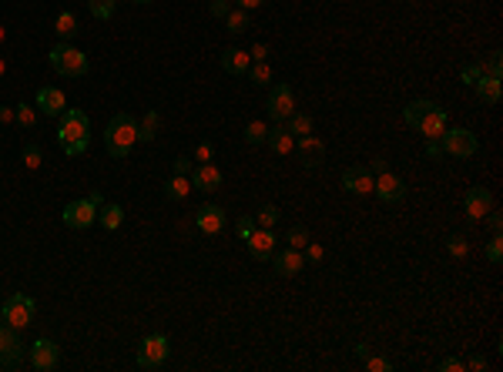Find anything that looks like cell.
Segmentation results:
<instances>
[{"instance_id": "cell-19", "label": "cell", "mask_w": 503, "mask_h": 372, "mask_svg": "<svg viewBox=\"0 0 503 372\" xmlns=\"http://www.w3.org/2000/svg\"><path fill=\"white\" fill-rule=\"evenodd\" d=\"M37 108H41L44 114H51V118H61V114L68 111V101H64V94H61L57 87H41V91H37Z\"/></svg>"}, {"instance_id": "cell-9", "label": "cell", "mask_w": 503, "mask_h": 372, "mask_svg": "<svg viewBox=\"0 0 503 372\" xmlns=\"http://www.w3.org/2000/svg\"><path fill=\"white\" fill-rule=\"evenodd\" d=\"M295 111V94L289 84H275L268 94V118L272 121H289V114Z\"/></svg>"}, {"instance_id": "cell-32", "label": "cell", "mask_w": 503, "mask_h": 372, "mask_svg": "<svg viewBox=\"0 0 503 372\" xmlns=\"http://www.w3.org/2000/svg\"><path fill=\"white\" fill-rule=\"evenodd\" d=\"M249 78H252V84L266 87V84L272 81V70H268V64H266V61H255V64L249 68Z\"/></svg>"}, {"instance_id": "cell-52", "label": "cell", "mask_w": 503, "mask_h": 372, "mask_svg": "<svg viewBox=\"0 0 503 372\" xmlns=\"http://www.w3.org/2000/svg\"><path fill=\"white\" fill-rule=\"evenodd\" d=\"M235 4L242 7V11H255V7H262L266 0H235Z\"/></svg>"}, {"instance_id": "cell-22", "label": "cell", "mask_w": 503, "mask_h": 372, "mask_svg": "<svg viewBox=\"0 0 503 372\" xmlns=\"http://www.w3.org/2000/svg\"><path fill=\"white\" fill-rule=\"evenodd\" d=\"M473 87H476V97H480L483 104H500V78L480 74Z\"/></svg>"}, {"instance_id": "cell-43", "label": "cell", "mask_w": 503, "mask_h": 372, "mask_svg": "<svg viewBox=\"0 0 503 372\" xmlns=\"http://www.w3.org/2000/svg\"><path fill=\"white\" fill-rule=\"evenodd\" d=\"M211 17H228V11H232V0H211Z\"/></svg>"}, {"instance_id": "cell-58", "label": "cell", "mask_w": 503, "mask_h": 372, "mask_svg": "<svg viewBox=\"0 0 503 372\" xmlns=\"http://www.w3.org/2000/svg\"><path fill=\"white\" fill-rule=\"evenodd\" d=\"M4 70H7V68H4V61H0V78H4Z\"/></svg>"}, {"instance_id": "cell-1", "label": "cell", "mask_w": 503, "mask_h": 372, "mask_svg": "<svg viewBox=\"0 0 503 372\" xmlns=\"http://www.w3.org/2000/svg\"><path fill=\"white\" fill-rule=\"evenodd\" d=\"M57 138H61V148L68 154H84L87 151V141H91L87 114L77 108H68L61 114V124H57Z\"/></svg>"}, {"instance_id": "cell-11", "label": "cell", "mask_w": 503, "mask_h": 372, "mask_svg": "<svg viewBox=\"0 0 503 372\" xmlns=\"http://www.w3.org/2000/svg\"><path fill=\"white\" fill-rule=\"evenodd\" d=\"M272 265H275V272L285 278H292L302 272V265H306V259H302V252L299 248H282V252H272Z\"/></svg>"}, {"instance_id": "cell-48", "label": "cell", "mask_w": 503, "mask_h": 372, "mask_svg": "<svg viewBox=\"0 0 503 372\" xmlns=\"http://www.w3.org/2000/svg\"><path fill=\"white\" fill-rule=\"evenodd\" d=\"M463 366H466V369H473V372H483V369H487V359H483V356H470V362H463Z\"/></svg>"}, {"instance_id": "cell-25", "label": "cell", "mask_w": 503, "mask_h": 372, "mask_svg": "<svg viewBox=\"0 0 503 372\" xmlns=\"http://www.w3.org/2000/svg\"><path fill=\"white\" fill-rule=\"evenodd\" d=\"M98 221L108 228V232H114V228H121V221H125V208L121 205H101L98 208Z\"/></svg>"}, {"instance_id": "cell-31", "label": "cell", "mask_w": 503, "mask_h": 372, "mask_svg": "<svg viewBox=\"0 0 503 372\" xmlns=\"http://www.w3.org/2000/svg\"><path fill=\"white\" fill-rule=\"evenodd\" d=\"M266 135H268L266 121H252L249 128H245V141H249V144H266Z\"/></svg>"}, {"instance_id": "cell-20", "label": "cell", "mask_w": 503, "mask_h": 372, "mask_svg": "<svg viewBox=\"0 0 503 372\" xmlns=\"http://www.w3.org/2000/svg\"><path fill=\"white\" fill-rule=\"evenodd\" d=\"M266 144H268V148H272L275 154H279V158H285V154L295 151V138L289 135V131H285V124H275V128H268Z\"/></svg>"}, {"instance_id": "cell-14", "label": "cell", "mask_w": 503, "mask_h": 372, "mask_svg": "<svg viewBox=\"0 0 503 372\" xmlns=\"http://www.w3.org/2000/svg\"><path fill=\"white\" fill-rule=\"evenodd\" d=\"M373 171H369V168H346V171H342V188H346V192H352V194H369L373 192Z\"/></svg>"}, {"instance_id": "cell-21", "label": "cell", "mask_w": 503, "mask_h": 372, "mask_svg": "<svg viewBox=\"0 0 503 372\" xmlns=\"http://www.w3.org/2000/svg\"><path fill=\"white\" fill-rule=\"evenodd\" d=\"M222 68L228 70V74H249V68H252V57L245 54V51H238V47H225L222 51Z\"/></svg>"}, {"instance_id": "cell-54", "label": "cell", "mask_w": 503, "mask_h": 372, "mask_svg": "<svg viewBox=\"0 0 503 372\" xmlns=\"http://www.w3.org/2000/svg\"><path fill=\"white\" fill-rule=\"evenodd\" d=\"M309 248V259H312V262H319V259H322V248L319 245H306Z\"/></svg>"}, {"instance_id": "cell-50", "label": "cell", "mask_w": 503, "mask_h": 372, "mask_svg": "<svg viewBox=\"0 0 503 372\" xmlns=\"http://www.w3.org/2000/svg\"><path fill=\"white\" fill-rule=\"evenodd\" d=\"M249 57H252V61H266V57H268V47H266V44H255V47L249 51Z\"/></svg>"}, {"instance_id": "cell-6", "label": "cell", "mask_w": 503, "mask_h": 372, "mask_svg": "<svg viewBox=\"0 0 503 372\" xmlns=\"http://www.w3.org/2000/svg\"><path fill=\"white\" fill-rule=\"evenodd\" d=\"M4 322L11 326V329H24L34 322V302H30V295H11L7 302H4Z\"/></svg>"}, {"instance_id": "cell-56", "label": "cell", "mask_w": 503, "mask_h": 372, "mask_svg": "<svg viewBox=\"0 0 503 372\" xmlns=\"http://www.w3.org/2000/svg\"><path fill=\"white\" fill-rule=\"evenodd\" d=\"M4 37H7V30H4V27H0V41H4Z\"/></svg>"}, {"instance_id": "cell-35", "label": "cell", "mask_w": 503, "mask_h": 372, "mask_svg": "<svg viewBox=\"0 0 503 372\" xmlns=\"http://www.w3.org/2000/svg\"><path fill=\"white\" fill-rule=\"evenodd\" d=\"M255 218H259V225H262V228H272V225H275L282 215H279V208H275V205H262Z\"/></svg>"}, {"instance_id": "cell-13", "label": "cell", "mask_w": 503, "mask_h": 372, "mask_svg": "<svg viewBox=\"0 0 503 372\" xmlns=\"http://www.w3.org/2000/svg\"><path fill=\"white\" fill-rule=\"evenodd\" d=\"M463 208H466V218L470 221H480L490 208H493V194H490L487 188H470L466 198H463Z\"/></svg>"}, {"instance_id": "cell-55", "label": "cell", "mask_w": 503, "mask_h": 372, "mask_svg": "<svg viewBox=\"0 0 503 372\" xmlns=\"http://www.w3.org/2000/svg\"><path fill=\"white\" fill-rule=\"evenodd\" d=\"M373 171H376V175L379 171H386V158H373Z\"/></svg>"}, {"instance_id": "cell-49", "label": "cell", "mask_w": 503, "mask_h": 372, "mask_svg": "<svg viewBox=\"0 0 503 372\" xmlns=\"http://www.w3.org/2000/svg\"><path fill=\"white\" fill-rule=\"evenodd\" d=\"M192 171V158H175V175H188Z\"/></svg>"}, {"instance_id": "cell-51", "label": "cell", "mask_w": 503, "mask_h": 372, "mask_svg": "<svg viewBox=\"0 0 503 372\" xmlns=\"http://www.w3.org/2000/svg\"><path fill=\"white\" fill-rule=\"evenodd\" d=\"M426 154H430V158L443 154V148H440V141H436V138H426Z\"/></svg>"}, {"instance_id": "cell-28", "label": "cell", "mask_w": 503, "mask_h": 372, "mask_svg": "<svg viewBox=\"0 0 503 372\" xmlns=\"http://www.w3.org/2000/svg\"><path fill=\"white\" fill-rule=\"evenodd\" d=\"M158 124H161L158 111H148V114L141 118V124H138V141H154L158 138Z\"/></svg>"}, {"instance_id": "cell-10", "label": "cell", "mask_w": 503, "mask_h": 372, "mask_svg": "<svg viewBox=\"0 0 503 372\" xmlns=\"http://www.w3.org/2000/svg\"><path fill=\"white\" fill-rule=\"evenodd\" d=\"M373 192L383 198V202H390V205H396V202H403L406 198V185L399 175H392L390 168L386 171H379V178L373 181Z\"/></svg>"}, {"instance_id": "cell-12", "label": "cell", "mask_w": 503, "mask_h": 372, "mask_svg": "<svg viewBox=\"0 0 503 372\" xmlns=\"http://www.w3.org/2000/svg\"><path fill=\"white\" fill-rule=\"evenodd\" d=\"M30 366L37 372H51L57 366V345L51 339H37L30 345Z\"/></svg>"}, {"instance_id": "cell-26", "label": "cell", "mask_w": 503, "mask_h": 372, "mask_svg": "<svg viewBox=\"0 0 503 372\" xmlns=\"http://www.w3.org/2000/svg\"><path fill=\"white\" fill-rule=\"evenodd\" d=\"M285 131H289V135H299V138H306V135H312V118H309V114H299V111H292V114H289V121H285Z\"/></svg>"}, {"instance_id": "cell-37", "label": "cell", "mask_w": 503, "mask_h": 372, "mask_svg": "<svg viewBox=\"0 0 503 372\" xmlns=\"http://www.w3.org/2000/svg\"><path fill=\"white\" fill-rule=\"evenodd\" d=\"M447 248H449V255H453V259H466V252H470V245H466V238H463V235H453Z\"/></svg>"}, {"instance_id": "cell-34", "label": "cell", "mask_w": 503, "mask_h": 372, "mask_svg": "<svg viewBox=\"0 0 503 372\" xmlns=\"http://www.w3.org/2000/svg\"><path fill=\"white\" fill-rule=\"evenodd\" d=\"M285 238H289V248H306V245H309V232H306V225H292Z\"/></svg>"}, {"instance_id": "cell-44", "label": "cell", "mask_w": 503, "mask_h": 372, "mask_svg": "<svg viewBox=\"0 0 503 372\" xmlns=\"http://www.w3.org/2000/svg\"><path fill=\"white\" fill-rule=\"evenodd\" d=\"M463 369H466V366H463V359H457V356H449L440 362V372H463Z\"/></svg>"}, {"instance_id": "cell-8", "label": "cell", "mask_w": 503, "mask_h": 372, "mask_svg": "<svg viewBox=\"0 0 503 372\" xmlns=\"http://www.w3.org/2000/svg\"><path fill=\"white\" fill-rule=\"evenodd\" d=\"M168 352H171V345H168V339L165 335H148L144 342H141V349H138V366L141 369H158L161 362L168 359Z\"/></svg>"}, {"instance_id": "cell-17", "label": "cell", "mask_w": 503, "mask_h": 372, "mask_svg": "<svg viewBox=\"0 0 503 372\" xmlns=\"http://www.w3.org/2000/svg\"><path fill=\"white\" fill-rule=\"evenodd\" d=\"M195 221H198V228L205 235H218L225 228V211L218 205H201L198 208V215H195Z\"/></svg>"}, {"instance_id": "cell-33", "label": "cell", "mask_w": 503, "mask_h": 372, "mask_svg": "<svg viewBox=\"0 0 503 372\" xmlns=\"http://www.w3.org/2000/svg\"><path fill=\"white\" fill-rule=\"evenodd\" d=\"M114 4H118V0H87L91 14L98 17V20H108V17L114 14Z\"/></svg>"}, {"instance_id": "cell-18", "label": "cell", "mask_w": 503, "mask_h": 372, "mask_svg": "<svg viewBox=\"0 0 503 372\" xmlns=\"http://www.w3.org/2000/svg\"><path fill=\"white\" fill-rule=\"evenodd\" d=\"M192 188H198V192H215V188H222V171L211 165H198L195 171H192Z\"/></svg>"}, {"instance_id": "cell-15", "label": "cell", "mask_w": 503, "mask_h": 372, "mask_svg": "<svg viewBox=\"0 0 503 372\" xmlns=\"http://www.w3.org/2000/svg\"><path fill=\"white\" fill-rule=\"evenodd\" d=\"M245 242H249L252 259H259V262H268L272 252H275V235H272V228H259V232H252Z\"/></svg>"}, {"instance_id": "cell-45", "label": "cell", "mask_w": 503, "mask_h": 372, "mask_svg": "<svg viewBox=\"0 0 503 372\" xmlns=\"http://www.w3.org/2000/svg\"><path fill=\"white\" fill-rule=\"evenodd\" d=\"M480 74H483V64H466V68H463V81L476 84V78H480Z\"/></svg>"}, {"instance_id": "cell-3", "label": "cell", "mask_w": 503, "mask_h": 372, "mask_svg": "<svg viewBox=\"0 0 503 372\" xmlns=\"http://www.w3.org/2000/svg\"><path fill=\"white\" fill-rule=\"evenodd\" d=\"M51 68L61 74V78H84L87 74V57L70 47V44H54L51 51Z\"/></svg>"}, {"instance_id": "cell-57", "label": "cell", "mask_w": 503, "mask_h": 372, "mask_svg": "<svg viewBox=\"0 0 503 372\" xmlns=\"http://www.w3.org/2000/svg\"><path fill=\"white\" fill-rule=\"evenodd\" d=\"M131 4H151V0H131Z\"/></svg>"}, {"instance_id": "cell-46", "label": "cell", "mask_w": 503, "mask_h": 372, "mask_svg": "<svg viewBox=\"0 0 503 372\" xmlns=\"http://www.w3.org/2000/svg\"><path fill=\"white\" fill-rule=\"evenodd\" d=\"M252 232H255V221H252V218H242V221H238V238H242V242H245Z\"/></svg>"}, {"instance_id": "cell-23", "label": "cell", "mask_w": 503, "mask_h": 372, "mask_svg": "<svg viewBox=\"0 0 503 372\" xmlns=\"http://www.w3.org/2000/svg\"><path fill=\"white\" fill-rule=\"evenodd\" d=\"M416 131H423L426 138H440V135L447 131V111H443V108H433L430 114H426V118H423V121H419Z\"/></svg>"}, {"instance_id": "cell-53", "label": "cell", "mask_w": 503, "mask_h": 372, "mask_svg": "<svg viewBox=\"0 0 503 372\" xmlns=\"http://www.w3.org/2000/svg\"><path fill=\"white\" fill-rule=\"evenodd\" d=\"M14 121V111L11 108H0V124H11Z\"/></svg>"}, {"instance_id": "cell-24", "label": "cell", "mask_w": 503, "mask_h": 372, "mask_svg": "<svg viewBox=\"0 0 503 372\" xmlns=\"http://www.w3.org/2000/svg\"><path fill=\"white\" fill-rule=\"evenodd\" d=\"M436 104L433 101H413V104H406V111H403V121L409 124V128H419V121L433 111Z\"/></svg>"}, {"instance_id": "cell-29", "label": "cell", "mask_w": 503, "mask_h": 372, "mask_svg": "<svg viewBox=\"0 0 503 372\" xmlns=\"http://www.w3.org/2000/svg\"><path fill=\"white\" fill-rule=\"evenodd\" d=\"M188 175H175V178L165 185V198H171V202H182V198H188Z\"/></svg>"}, {"instance_id": "cell-42", "label": "cell", "mask_w": 503, "mask_h": 372, "mask_svg": "<svg viewBox=\"0 0 503 372\" xmlns=\"http://www.w3.org/2000/svg\"><path fill=\"white\" fill-rule=\"evenodd\" d=\"M211 154H215V148H211L209 141H201V144L195 148V161H198V165H209V161H211Z\"/></svg>"}, {"instance_id": "cell-39", "label": "cell", "mask_w": 503, "mask_h": 372, "mask_svg": "<svg viewBox=\"0 0 503 372\" xmlns=\"http://www.w3.org/2000/svg\"><path fill=\"white\" fill-rule=\"evenodd\" d=\"M366 369L369 372H392L390 359H379V356H366Z\"/></svg>"}, {"instance_id": "cell-41", "label": "cell", "mask_w": 503, "mask_h": 372, "mask_svg": "<svg viewBox=\"0 0 503 372\" xmlns=\"http://www.w3.org/2000/svg\"><path fill=\"white\" fill-rule=\"evenodd\" d=\"M24 165L41 168V148H37V144H27V148H24Z\"/></svg>"}, {"instance_id": "cell-16", "label": "cell", "mask_w": 503, "mask_h": 372, "mask_svg": "<svg viewBox=\"0 0 503 372\" xmlns=\"http://www.w3.org/2000/svg\"><path fill=\"white\" fill-rule=\"evenodd\" d=\"M295 151H299V161H302L306 168H319V165H322V158H325V144H322L319 138L306 135V138H299Z\"/></svg>"}, {"instance_id": "cell-30", "label": "cell", "mask_w": 503, "mask_h": 372, "mask_svg": "<svg viewBox=\"0 0 503 372\" xmlns=\"http://www.w3.org/2000/svg\"><path fill=\"white\" fill-rule=\"evenodd\" d=\"M225 20H228V30H232V34L249 30V11H242V7H238V11H228V17H225Z\"/></svg>"}, {"instance_id": "cell-2", "label": "cell", "mask_w": 503, "mask_h": 372, "mask_svg": "<svg viewBox=\"0 0 503 372\" xmlns=\"http://www.w3.org/2000/svg\"><path fill=\"white\" fill-rule=\"evenodd\" d=\"M135 141H138V121L131 118V114H114L111 121H108V131H104V148L111 158H128L131 148H135Z\"/></svg>"}, {"instance_id": "cell-38", "label": "cell", "mask_w": 503, "mask_h": 372, "mask_svg": "<svg viewBox=\"0 0 503 372\" xmlns=\"http://www.w3.org/2000/svg\"><path fill=\"white\" fill-rule=\"evenodd\" d=\"M487 259H490L493 265L503 262V238H500V235H493V242L487 245Z\"/></svg>"}, {"instance_id": "cell-5", "label": "cell", "mask_w": 503, "mask_h": 372, "mask_svg": "<svg viewBox=\"0 0 503 372\" xmlns=\"http://www.w3.org/2000/svg\"><path fill=\"white\" fill-rule=\"evenodd\" d=\"M64 225L68 228H74V232H84V228H91L94 221H98V205L91 202V198H77V202H70L68 208H64Z\"/></svg>"}, {"instance_id": "cell-40", "label": "cell", "mask_w": 503, "mask_h": 372, "mask_svg": "<svg viewBox=\"0 0 503 372\" xmlns=\"http://www.w3.org/2000/svg\"><path fill=\"white\" fill-rule=\"evenodd\" d=\"M483 74H490V78H500V74H503V57H500V51H493V54H490L487 70H483Z\"/></svg>"}, {"instance_id": "cell-36", "label": "cell", "mask_w": 503, "mask_h": 372, "mask_svg": "<svg viewBox=\"0 0 503 372\" xmlns=\"http://www.w3.org/2000/svg\"><path fill=\"white\" fill-rule=\"evenodd\" d=\"M14 121H17V124H24V128H34V124H37V111L27 108V104H17Z\"/></svg>"}, {"instance_id": "cell-47", "label": "cell", "mask_w": 503, "mask_h": 372, "mask_svg": "<svg viewBox=\"0 0 503 372\" xmlns=\"http://www.w3.org/2000/svg\"><path fill=\"white\" fill-rule=\"evenodd\" d=\"M487 221H490V228H493V235H500V228H503L500 211H493V208H490V211H487Z\"/></svg>"}, {"instance_id": "cell-4", "label": "cell", "mask_w": 503, "mask_h": 372, "mask_svg": "<svg viewBox=\"0 0 503 372\" xmlns=\"http://www.w3.org/2000/svg\"><path fill=\"white\" fill-rule=\"evenodd\" d=\"M440 148L443 154H453V158H473L480 151V141H476L473 131H466V128H447L443 135H440Z\"/></svg>"}, {"instance_id": "cell-7", "label": "cell", "mask_w": 503, "mask_h": 372, "mask_svg": "<svg viewBox=\"0 0 503 372\" xmlns=\"http://www.w3.org/2000/svg\"><path fill=\"white\" fill-rule=\"evenodd\" d=\"M24 352H27V345L20 342V335L17 329H0V369H14L24 362Z\"/></svg>"}, {"instance_id": "cell-27", "label": "cell", "mask_w": 503, "mask_h": 372, "mask_svg": "<svg viewBox=\"0 0 503 372\" xmlns=\"http://www.w3.org/2000/svg\"><path fill=\"white\" fill-rule=\"evenodd\" d=\"M54 30H57V37H64V41H70V37H74V34L81 30V24H77V17L70 14V11H64V14H57Z\"/></svg>"}]
</instances>
